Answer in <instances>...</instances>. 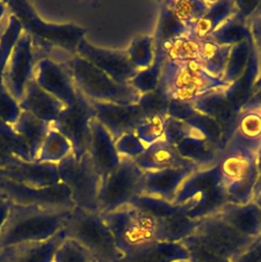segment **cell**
<instances>
[{"instance_id": "cell-1", "label": "cell", "mask_w": 261, "mask_h": 262, "mask_svg": "<svg viewBox=\"0 0 261 262\" xmlns=\"http://www.w3.org/2000/svg\"><path fill=\"white\" fill-rule=\"evenodd\" d=\"M254 238L241 234L215 214L200 219L195 230L180 243L188 262H232Z\"/></svg>"}, {"instance_id": "cell-2", "label": "cell", "mask_w": 261, "mask_h": 262, "mask_svg": "<svg viewBox=\"0 0 261 262\" xmlns=\"http://www.w3.org/2000/svg\"><path fill=\"white\" fill-rule=\"evenodd\" d=\"M70 212L10 203L7 218L0 230V249L51 238L63 228Z\"/></svg>"}, {"instance_id": "cell-3", "label": "cell", "mask_w": 261, "mask_h": 262, "mask_svg": "<svg viewBox=\"0 0 261 262\" xmlns=\"http://www.w3.org/2000/svg\"><path fill=\"white\" fill-rule=\"evenodd\" d=\"M76 88L89 100L118 104L136 103L140 94L129 84L113 80L88 60L74 54L62 61Z\"/></svg>"}, {"instance_id": "cell-4", "label": "cell", "mask_w": 261, "mask_h": 262, "mask_svg": "<svg viewBox=\"0 0 261 262\" xmlns=\"http://www.w3.org/2000/svg\"><path fill=\"white\" fill-rule=\"evenodd\" d=\"M6 4L9 13L18 19L24 33L33 39L47 42L69 55L76 54L79 43L85 38L86 29L73 23H48L26 0H10Z\"/></svg>"}, {"instance_id": "cell-5", "label": "cell", "mask_w": 261, "mask_h": 262, "mask_svg": "<svg viewBox=\"0 0 261 262\" xmlns=\"http://www.w3.org/2000/svg\"><path fill=\"white\" fill-rule=\"evenodd\" d=\"M63 230L68 238L81 245L100 262H117L123 257L100 213L75 207L66 219Z\"/></svg>"}, {"instance_id": "cell-6", "label": "cell", "mask_w": 261, "mask_h": 262, "mask_svg": "<svg viewBox=\"0 0 261 262\" xmlns=\"http://www.w3.org/2000/svg\"><path fill=\"white\" fill-rule=\"evenodd\" d=\"M158 86L170 99L190 101L201 93L216 87L228 86L211 77L199 60L165 61Z\"/></svg>"}, {"instance_id": "cell-7", "label": "cell", "mask_w": 261, "mask_h": 262, "mask_svg": "<svg viewBox=\"0 0 261 262\" xmlns=\"http://www.w3.org/2000/svg\"><path fill=\"white\" fill-rule=\"evenodd\" d=\"M56 165L59 181L69 188L75 207L99 213L98 192L101 179L89 154H85L80 160L70 154Z\"/></svg>"}, {"instance_id": "cell-8", "label": "cell", "mask_w": 261, "mask_h": 262, "mask_svg": "<svg viewBox=\"0 0 261 262\" xmlns=\"http://www.w3.org/2000/svg\"><path fill=\"white\" fill-rule=\"evenodd\" d=\"M144 171L131 158L121 157L117 168L101 179L98 205L99 213H108L130 205L142 194Z\"/></svg>"}, {"instance_id": "cell-9", "label": "cell", "mask_w": 261, "mask_h": 262, "mask_svg": "<svg viewBox=\"0 0 261 262\" xmlns=\"http://www.w3.org/2000/svg\"><path fill=\"white\" fill-rule=\"evenodd\" d=\"M100 215L123 255L144 243L156 241V220L131 205Z\"/></svg>"}, {"instance_id": "cell-10", "label": "cell", "mask_w": 261, "mask_h": 262, "mask_svg": "<svg viewBox=\"0 0 261 262\" xmlns=\"http://www.w3.org/2000/svg\"><path fill=\"white\" fill-rule=\"evenodd\" d=\"M218 167L228 203L244 205L253 201L258 176L256 155L223 151Z\"/></svg>"}, {"instance_id": "cell-11", "label": "cell", "mask_w": 261, "mask_h": 262, "mask_svg": "<svg viewBox=\"0 0 261 262\" xmlns=\"http://www.w3.org/2000/svg\"><path fill=\"white\" fill-rule=\"evenodd\" d=\"M96 113L90 100L78 89L76 100L64 106L51 127L61 133L71 143L72 154L80 160L89 150L91 129L90 123L95 119Z\"/></svg>"}, {"instance_id": "cell-12", "label": "cell", "mask_w": 261, "mask_h": 262, "mask_svg": "<svg viewBox=\"0 0 261 262\" xmlns=\"http://www.w3.org/2000/svg\"><path fill=\"white\" fill-rule=\"evenodd\" d=\"M0 195L13 204L52 210H72L75 204L69 188L61 182L48 187H32L0 177Z\"/></svg>"}, {"instance_id": "cell-13", "label": "cell", "mask_w": 261, "mask_h": 262, "mask_svg": "<svg viewBox=\"0 0 261 262\" xmlns=\"http://www.w3.org/2000/svg\"><path fill=\"white\" fill-rule=\"evenodd\" d=\"M36 64L31 37L23 32L11 51L3 74L4 86L17 102L23 98L29 82L34 78Z\"/></svg>"}, {"instance_id": "cell-14", "label": "cell", "mask_w": 261, "mask_h": 262, "mask_svg": "<svg viewBox=\"0 0 261 262\" xmlns=\"http://www.w3.org/2000/svg\"><path fill=\"white\" fill-rule=\"evenodd\" d=\"M76 54L121 84H128L138 73V70L130 62L126 49L115 50L97 47L84 38L79 43Z\"/></svg>"}, {"instance_id": "cell-15", "label": "cell", "mask_w": 261, "mask_h": 262, "mask_svg": "<svg viewBox=\"0 0 261 262\" xmlns=\"http://www.w3.org/2000/svg\"><path fill=\"white\" fill-rule=\"evenodd\" d=\"M261 146V102L250 99L238 112L232 134L223 151L256 155Z\"/></svg>"}, {"instance_id": "cell-16", "label": "cell", "mask_w": 261, "mask_h": 262, "mask_svg": "<svg viewBox=\"0 0 261 262\" xmlns=\"http://www.w3.org/2000/svg\"><path fill=\"white\" fill-rule=\"evenodd\" d=\"M95 110V119L107 130L116 141L122 135L134 133L146 116L137 103L118 104L90 100Z\"/></svg>"}, {"instance_id": "cell-17", "label": "cell", "mask_w": 261, "mask_h": 262, "mask_svg": "<svg viewBox=\"0 0 261 262\" xmlns=\"http://www.w3.org/2000/svg\"><path fill=\"white\" fill-rule=\"evenodd\" d=\"M34 79L46 92L64 106L72 104L77 97V88L70 72L62 61L44 58L37 62Z\"/></svg>"}, {"instance_id": "cell-18", "label": "cell", "mask_w": 261, "mask_h": 262, "mask_svg": "<svg viewBox=\"0 0 261 262\" xmlns=\"http://www.w3.org/2000/svg\"><path fill=\"white\" fill-rule=\"evenodd\" d=\"M21 33L23 28L18 19L9 13L7 26L0 38V119L10 125L17 120L21 111L18 102L13 99L5 88L3 74L11 51Z\"/></svg>"}, {"instance_id": "cell-19", "label": "cell", "mask_w": 261, "mask_h": 262, "mask_svg": "<svg viewBox=\"0 0 261 262\" xmlns=\"http://www.w3.org/2000/svg\"><path fill=\"white\" fill-rule=\"evenodd\" d=\"M0 177L32 187H48L59 183L57 165L15 158L5 169H0Z\"/></svg>"}, {"instance_id": "cell-20", "label": "cell", "mask_w": 261, "mask_h": 262, "mask_svg": "<svg viewBox=\"0 0 261 262\" xmlns=\"http://www.w3.org/2000/svg\"><path fill=\"white\" fill-rule=\"evenodd\" d=\"M226 87H216L201 93L192 100V104L198 112L212 118L222 127L227 144L234 129L238 113L225 95Z\"/></svg>"}, {"instance_id": "cell-21", "label": "cell", "mask_w": 261, "mask_h": 262, "mask_svg": "<svg viewBox=\"0 0 261 262\" xmlns=\"http://www.w3.org/2000/svg\"><path fill=\"white\" fill-rule=\"evenodd\" d=\"M90 129L91 138L88 154L95 171L100 179H103L117 168L121 157L115 147V140L96 119L91 121Z\"/></svg>"}, {"instance_id": "cell-22", "label": "cell", "mask_w": 261, "mask_h": 262, "mask_svg": "<svg viewBox=\"0 0 261 262\" xmlns=\"http://www.w3.org/2000/svg\"><path fill=\"white\" fill-rule=\"evenodd\" d=\"M135 164L144 172L160 171L165 169H189L199 170L191 162L183 159L172 145L161 139L145 148V150L133 159Z\"/></svg>"}, {"instance_id": "cell-23", "label": "cell", "mask_w": 261, "mask_h": 262, "mask_svg": "<svg viewBox=\"0 0 261 262\" xmlns=\"http://www.w3.org/2000/svg\"><path fill=\"white\" fill-rule=\"evenodd\" d=\"M66 238L67 234L62 228L47 241L4 248L0 254V262H53L58 247Z\"/></svg>"}, {"instance_id": "cell-24", "label": "cell", "mask_w": 261, "mask_h": 262, "mask_svg": "<svg viewBox=\"0 0 261 262\" xmlns=\"http://www.w3.org/2000/svg\"><path fill=\"white\" fill-rule=\"evenodd\" d=\"M188 260V253L180 242L150 241L144 243L117 262H178Z\"/></svg>"}, {"instance_id": "cell-25", "label": "cell", "mask_w": 261, "mask_h": 262, "mask_svg": "<svg viewBox=\"0 0 261 262\" xmlns=\"http://www.w3.org/2000/svg\"><path fill=\"white\" fill-rule=\"evenodd\" d=\"M18 105L20 111L27 112L50 125L64 107L59 100L42 89L34 78L29 82Z\"/></svg>"}, {"instance_id": "cell-26", "label": "cell", "mask_w": 261, "mask_h": 262, "mask_svg": "<svg viewBox=\"0 0 261 262\" xmlns=\"http://www.w3.org/2000/svg\"><path fill=\"white\" fill-rule=\"evenodd\" d=\"M216 215L243 235L256 237L261 233V209L254 201L244 205L227 203Z\"/></svg>"}, {"instance_id": "cell-27", "label": "cell", "mask_w": 261, "mask_h": 262, "mask_svg": "<svg viewBox=\"0 0 261 262\" xmlns=\"http://www.w3.org/2000/svg\"><path fill=\"white\" fill-rule=\"evenodd\" d=\"M194 171L189 169H165L144 172L142 194L173 202L184 179Z\"/></svg>"}, {"instance_id": "cell-28", "label": "cell", "mask_w": 261, "mask_h": 262, "mask_svg": "<svg viewBox=\"0 0 261 262\" xmlns=\"http://www.w3.org/2000/svg\"><path fill=\"white\" fill-rule=\"evenodd\" d=\"M175 147L183 159L194 164L198 169H208L218 165L223 152L201 133L183 138Z\"/></svg>"}, {"instance_id": "cell-29", "label": "cell", "mask_w": 261, "mask_h": 262, "mask_svg": "<svg viewBox=\"0 0 261 262\" xmlns=\"http://www.w3.org/2000/svg\"><path fill=\"white\" fill-rule=\"evenodd\" d=\"M253 43V42H252ZM258 78V62L252 44L249 61L243 74L225 88V95L233 108L238 113L250 100L253 94V86Z\"/></svg>"}, {"instance_id": "cell-30", "label": "cell", "mask_w": 261, "mask_h": 262, "mask_svg": "<svg viewBox=\"0 0 261 262\" xmlns=\"http://www.w3.org/2000/svg\"><path fill=\"white\" fill-rule=\"evenodd\" d=\"M12 127L25 141L31 160L35 161L51 125L21 111Z\"/></svg>"}, {"instance_id": "cell-31", "label": "cell", "mask_w": 261, "mask_h": 262, "mask_svg": "<svg viewBox=\"0 0 261 262\" xmlns=\"http://www.w3.org/2000/svg\"><path fill=\"white\" fill-rule=\"evenodd\" d=\"M236 12L235 2L231 0L210 1L207 12L190 29L189 33L198 40L208 38L223 21Z\"/></svg>"}, {"instance_id": "cell-32", "label": "cell", "mask_w": 261, "mask_h": 262, "mask_svg": "<svg viewBox=\"0 0 261 262\" xmlns=\"http://www.w3.org/2000/svg\"><path fill=\"white\" fill-rule=\"evenodd\" d=\"M200 44L189 32L181 37L154 46L155 58L165 61L198 60Z\"/></svg>"}, {"instance_id": "cell-33", "label": "cell", "mask_w": 261, "mask_h": 262, "mask_svg": "<svg viewBox=\"0 0 261 262\" xmlns=\"http://www.w3.org/2000/svg\"><path fill=\"white\" fill-rule=\"evenodd\" d=\"M155 220V239L160 242H181L195 230L200 222V219L189 218L186 212Z\"/></svg>"}, {"instance_id": "cell-34", "label": "cell", "mask_w": 261, "mask_h": 262, "mask_svg": "<svg viewBox=\"0 0 261 262\" xmlns=\"http://www.w3.org/2000/svg\"><path fill=\"white\" fill-rule=\"evenodd\" d=\"M222 183L218 165L190 173L179 186L173 203L184 204L198 192Z\"/></svg>"}, {"instance_id": "cell-35", "label": "cell", "mask_w": 261, "mask_h": 262, "mask_svg": "<svg viewBox=\"0 0 261 262\" xmlns=\"http://www.w3.org/2000/svg\"><path fill=\"white\" fill-rule=\"evenodd\" d=\"M199 62L211 77L221 80L231 46L220 45L209 38L199 40Z\"/></svg>"}, {"instance_id": "cell-36", "label": "cell", "mask_w": 261, "mask_h": 262, "mask_svg": "<svg viewBox=\"0 0 261 262\" xmlns=\"http://www.w3.org/2000/svg\"><path fill=\"white\" fill-rule=\"evenodd\" d=\"M188 33V29L179 21L171 9L164 3L160 2V11L158 24L154 36V46L161 45Z\"/></svg>"}, {"instance_id": "cell-37", "label": "cell", "mask_w": 261, "mask_h": 262, "mask_svg": "<svg viewBox=\"0 0 261 262\" xmlns=\"http://www.w3.org/2000/svg\"><path fill=\"white\" fill-rule=\"evenodd\" d=\"M70 154H72V146L69 140L61 133L51 127L35 161L57 164Z\"/></svg>"}, {"instance_id": "cell-38", "label": "cell", "mask_w": 261, "mask_h": 262, "mask_svg": "<svg viewBox=\"0 0 261 262\" xmlns=\"http://www.w3.org/2000/svg\"><path fill=\"white\" fill-rule=\"evenodd\" d=\"M251 36L247 21L235 13L223 21L208 38L220 45L232 46Z\"/></svg>"}, {"instance_id": "cell-39", "label": "cell", "mask_w": 261, "mask_h": 262, "mask_svg": "<svg viewBox=\"0 0 261 262\" xmlns=\"http://www.w3.org/2000/svg\"><path fill=\"white\" fill-rule=\"evenodd\" d=\"M252 44L253 43L250 36L248 39L243 40L230 47L225 70L221 78L222 82L229 85L243 74L249 61Z\"/></svg>"}, {"instance_id": "cell-40", "label": "cell", "mask_w": 261, "mask_h": 262, "mask_svg": "<svg viewBox=\"0 0 261 262\" xmlns=\"http://www.w3.org/2000/svg\"><path fill=\"white\" fill-rule=\"evenodd\" d=\"M164 3L171 9L174 15L189 29L207 12L210 1L204 0H170Z\"/></svg>"}, {"instance_id": "cell-41", "label": "cell", "mask_w": 261, "mask_h": 262, "mask_svg": "<svg viewBox=\"0 0 261 262\" xmlns=\"http://www.w3.org/2000/svg\"><path fill=\"white\" fill-rule=\"evenodd\" d=\"M185 123L201 132L214 146L222 151L224 150L226 145L225 135L222 127L215 120L195 110L192 116Z\"/></svg>"}, {"instance_id": "cell-42", "label": "cell", "mask_w": 261, "mask_h": 262, "mask_svg": "<svg viewBox=\"0 0 261 262\" xmlns=\"http://www.w3.org/2000/svg\"><path fill=\"white\" fill-rule=\"evenodd\" d=\"M126 50L134 68L138 71L146 69L154 62V37L147 35L134 37Z\"/></svg>"}, {"instance_id": "cell-43", "label": "cell", "mask_w": 261, "mask_h": 262, "mask_svg": "<svg viewBox=\"0 0 261 262\" xmlns=\"http://www.w3.org/2000/svg\"><path fill=\"white\" fill-rule=\"evenodd\" d=\"M166 117L161 115L147 116L137 127L134 134L144 144L145 147L163 139L165 131Z\"/></svg>"}, {"instance_id": "cell-44", "label": "cell", "mask_w": 261, "mask_h": 262, "mask_svg": "<svg viewBox=\"0 0 261 262\" xmlns=\"http://www.w3.org/2000/svg\"><path fill=\"white\" fill-rule=\"evenodd\" d=\"M169 102L170 98L159 86H157L156 89L140 94L136 103L146 117L153 115H161L167 117Z\"/></svg>"}, {"instance_id": "cell-45", "label": "cell", "mask_w": 261, "mask_h": 262, "mask_svg": "<svg viewBox=\"0 0 261 262\" xmlns=\"http://www.w3.org/2000/svg\"><path fill=\"white\" fill-rule=\"evenodd\" d=\"M53 262H100L90 252L71 238H66L58 247Z\"/></svg>"}, {"instance_id": "cell-46", "label": "cell", "mask_w": 261, "mask_h": 262, "mask_svg": "<svg viewBox=\"0 0 261 262\" xmlns=\"http://www.w3.org/2000/svg\"><path fill=\"white\" fill-rule=\"evenodd\" d=\"M162 67L163 62L154 58V62L148 68L138 71L128 84L131 85L139 94L156 89L160 81Z\"/></svg>"}, {"instance_id": "cell-47", "label": "cell", "mask_w": 261, "mask_h": 262, "mask_svg": "<svg viewBox=\"0 0 261 262\" xmlns=\"http://www.w3.org/2000/svg\"><path fill=\"white\" fill-rule=\"evenodd\" d=\"M0 142L14 157L25 161H32L28 147L23 138L15 132L12 125L0 119Z\"/></svg>"}, {"instance_id": "cell-48", "label": "cell", "mask_w": 261, "mask_h": 262, "mask_svg": "<svg viewBox=\"0 0 261 262\" xmlns=\"http://www.w3.org/2000/svg\"><path fill=\"white\" fill-rule=\"evenodd\" d=\"M200 133L201 132L183 121H179L171 117H166L163 139L172 145H176L185 137Z\"/></svg>"}, {"instance_id": "cell-49", "label": "cell", "mask_w": 261, "mask_h": 262, "mask_svg": "<svg viewBox=\"0 0 261 262\" xmlns=\"http://www.w3.org/2000/svg\"><path fill=\"white\" fill-rule=\"evenodd\" d=\"M115 147L120 157H127L131 159L141 155L146 148L134 133L122 135L115 141Z\"/></svg>"}, {"instance_id": "cell-50", "label": "cell", "mask_w": 261, "mask_h": 262, "mask_svg": "<svg viewBox=\"0 0 261 262\" xmlns=\"http://www.w3.org/2000/svg\"><path fill=\"white\" fill-rule=\"evenodd\" d=\"M194 112H195V108L192 102L177 100V99H170L168 110H167V117H171L176 120L186 122Z\"/></svg>"}, {"instance_id": "cell-51", "label": "cell", "mask_w": 261, "mask_h": 262, "mask_svg": "<svg viewBox=\"0 0 261 262\" xmlns=\"http://www.w3.org/2000/svg\"><path fill=\"white\" fill-rule=\"evenodd\" d=\"M247 26L250 30L251 39L254 46L258 62V77L261 76V16L249 17L247 19Z\"/></svg>"}, {"instance_id": "cell-52", "label": "cell", "mask_w": 261, "mask_h": 262, "mask_svg": "<svg viewBox=\"0 0 261 262\" xmlns=\"http://www.w3.org/2000/svg\"><path fill=\"white\" fill-rule=\"evenodd\" d=\"M232 262H261V233Z\"/></svg>"}, {"instance_id": "cell-53", "label": "cell", "mask_w": 261, "mask_h": 262, "mask_svg": "<svg viewBox=\"0 0 261 262\" xmlns=\"http://www.w3.org/2000/svg\"><path fill=\"white\" fill-rule=\"evenodd\" d=\"M234 2H235V7H236L235 14L238 17H241L247 21V19L255 11V9L258 6L260 1L259 0H248V1L238 0V1H234Z\"/></svg>"}, {"instance_id": "cell-54", "label": "cell", "mask_w": 261, "mask_h": 262, "mask_svg": "<svg viewBox=\"0 0 261 262\" xmlns=\"http://www.w3.org/2000/svg\"><path fill=\"white\" fill-rule=\"evenodd\" d=\"M13 155H11L0 142V169L7 168L15 159Z\"/></svg>"}, {"instance_id": "cell-55", "label": "cell", "mask_w": 261, "mask_h": 262, "mask_svg": "<svg viewBox=\"0 0 261 262\" xmlns=\"http://www.w3.org/2000/svg\"><path fill=\"white\" fill-rule=\"evenodd\" d=\"M256 162H257V172H258V176H257V181L254 187V195H253V200L261 192V146L257 152L256 156Z\"/></svg>"}, {"instance_id": "cell-56", "label": "cell", "mask_w": 261, "mask_h": 262, "mask_svg": "<svg viewBox=\"0 0 261 262\" xmlns=\"http://www.w3.org/2000/svg\"><path fill=\"white\" fill-rule=\"evenodd\" d=\"M10 207V202L7 200H3L0 202V230L7 218L8 211Z\"/></svg>"}, {"instance_id": "cell-57", "label": "cell", "mask_w": 261, "mask_h": 262, "mask_svg": "<svg viewBox=\"0 0 261 262\" xmlns=\"http://www.w3.org/2000/svg\"><path fill=\"white\" fill-rule=\"evenodd\" d=\"M250 99L258 100L261 102V76H259L255 81V84L253 86V94Z\"/></svg>"}, {"instance_id": "cell-58", "label": "cell", "mask_w": 261, "mask_h": 262, "mask_svg": "<svg viewBox=\"0 0 261 262\" xmlns=\"http://www.w3.org/2000/svg\"><path fill=\"white\" fill-rule=\"evenodd\" d=\"M7 4L6 2H3V1H0V24L2 23V20L4 19V17L6 16L7 14Z\"/></svg>"}, {"instance_id": "cell-59", "label": "cell", "mask_w": 261, "mask_h": 262, "mask_svg": "<svg viewBox=\"0 0 261 262\" xmlns=\"http://www.w3.org/2000/svg\"><path fill=\"white\" fill-rule=\"evenodd\" d=\"M256 16H261V1L259 2L258 6L256 7L255 11L253 12V14L250 17H256Z\"/></svg>"}, {"instance_id": "cell-60", "label": "cell", "mask_w": 261, "mask_h": 262, "mask_svg": "<svg viewBox=\"0 0 261 262\" xmlns=\"http://www.w3.org/2000/svg\"><path fill=\"white\" fill-rule=\"evenodd\" d=\"M253 201H254V202L259 206V208L261 209V192H260V193H259V194H258V195H257Z\"/></svg>"}, {"instance_id": "cell-61", "label": "cell", "mask_w": 261, "mask_h": 262, "mask_svg": "<svg viewBox=\"0 0 261 262\" xmlns=\"http://www.w3.org/2000/svg\"><path fill=\"white\" fill-rule=\"evenodd\" d=\"M178 262H188V260H183V261H178Z\"/></svg>"}, {"instance_id": "cell-62", "label": "cell", "mask_w": 261, "mask_h": 262, "mask_svg": "<svg viewBox=\"0 0 261 262\" xmlns=\"http://www.w3.org/2000/svg\"><path fill=\"white\" fill-rule=\"evenodd\" d=\"M3 200H4V199H3V198L0 195V202H1V201H3Z\"/></svg>"}]
</instances>
